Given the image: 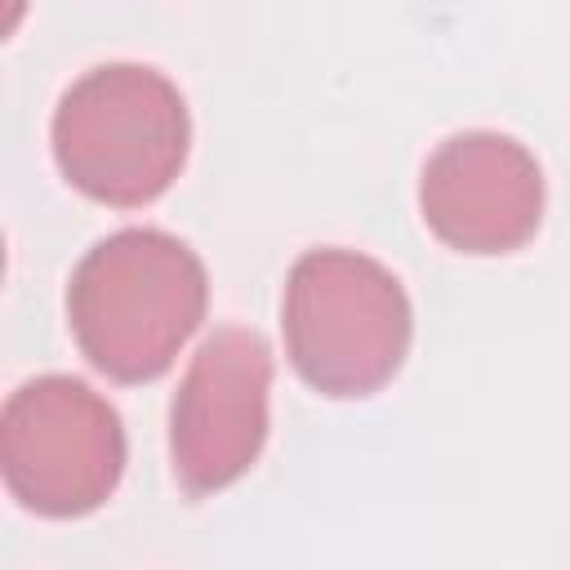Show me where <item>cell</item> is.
<instances>
[{
	"label": "cell",
	"mask_w": 570,
	"mask_h": 570,
	"mask_svg": "<svg viewBox=\"0 0 570 570\" xmlns=\"http://www.w3.org/2000/svg\"><path fill=\"white\" fill-rule=\"evenodd\" d=\"M0 472L27 512L49 521L89 517L125 472L120 414L71 374H40L4 401Z\"/></svg>",
	"instance_id": "277c9868"
},
{
	"label": "cell",
	"mask_w": 570,
	"mask_h": 570,
	"mask_svg": "<svg viewBox=\"0 0 570 570\" xmlns=\"http://www.w3.org/2000/svg\"><path fill=\"white\" fill-rule=\"evenodd\" d=\"M191 120L178 85L156 67L85 71L53 111V160L98 205L138 209L165 196L187 160Z\"/></svg>",
	"instance_id": "7a4b0ae2"
},
{
	"label": "cell",
	"mask_w": 570,
	"mask_h": 570,
	"mask_svg": "<svg viewBox=\"0 0 570 570\" xmlns=\"http://www.w3.org/2000/svg\"><path fill=\"white\" fill-rule=\"evenodd\" d=\"M272 352L258 330H214L169 405V463L183 494L205 499L240 481L267 441Z\"/></svg>",
	"instance_id": "5b68a950"
},
{
	"label": "cell",
	"mask_w": 570,
	"mask_h": 570,
	"mask_svg": "<svg viewBox=\"0 0 570 570\" xmlns=\"http://www.w3.org/2000/svg\"><path fill=\"white\" fill-rule=\"evenodd\" d=\"M428 232L459 254H512L543 218V169L508 134L445 138L419 178Z\"/></svg>",
	"instance_id": "8992f818"
},
{
	"label": "cell",
	"mask_w": 570,
	"mask_h": 570,
	"mask_svg": "<svg viewBox=\"0 0 570 570\" xmlns=\"http://www.w3.org/2000/svg\"><path fill=\"white\" fill-rule=\"evenodd\" d=\"M285 356L321 396H370L401 370L414 312L401 281L356 249H307L281 298Z\"/></svg>",
	"instance_id": "3957f363"
},
{
	"label": "cell",
	"mask_w": 570,
	"mask_h": 570,
	"mask_svg": "<svg viewBox=\"0 0 570 570\" xmlns=\"http://www.w3.org/2000/svg\"><path fill=\"white\" fill-rule=\"evenodd\" d=\"M205 263L169 232L125 227L71 272L67 325L85 361L116 383L160 379L205 321Z\"/></svg>",
	"instance_id": "6da1fadb"
}]
</instances>
